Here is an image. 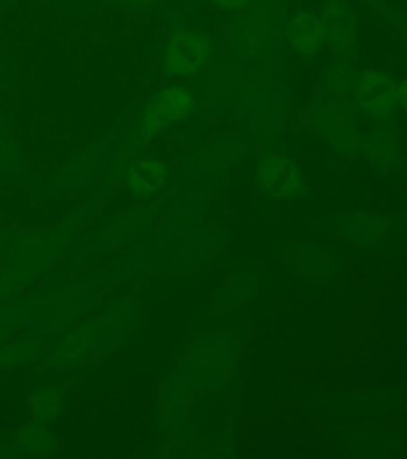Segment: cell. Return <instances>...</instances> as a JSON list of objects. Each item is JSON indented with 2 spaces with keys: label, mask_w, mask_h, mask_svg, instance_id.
Returning <instances> with one entry per match:
<instances>
[{
  "label": "cell",
  "mask_w": 407,
  "mask_h": 459,
  "mask_svg": "<svg viewBox=\"0 0 407 459\" xmlns=\"http://www.w3.org/2000/svg\"><path fill=\"white\" fill-rule=\"evenodd\" d=\"M396 102L401 108L407 110V80H404L398 88H396Z\"/></svg>",
  "instance_id": "obj_6"
},
{
  "label": "cell",
  "mask_w": 407,
  "mask_h": 459,
  "mask_svg": "<svg viewBox=\"0 0 407 459\" xmlns=\"http://www.w3.org/2000/svg\"><path fill=\"white\" fill-rule=\"evenodd\" d=\"M358 100L369 114H390L396 106V86L386 75L368 72L360 80Z\"/></svg>",
  "instance_id": "obj_2"
},
{
  "label": "cell",
  "mask_w": 407,
  "mask_h": 459,
  "mask_svg": "<svg viewBox=\"0 0 407 459\" xmlns=\"http://www.w3.org/2000/svg\"><path fill=\"white\" fill-rule=\"evenodd\" d=\"M208 53L210 48L206 39L193 32H185L172 39L165 53V63L175 75L191 77L208 63Z\"/></svg>",
  "instance_id": "obj_1"
},
{
  "label": "cell",
  "mask_w": 407,
  "mask_h": 459,
  "mask_svg": "<svg viewBox=\"0 0 407 459\" xmlns=\"http://www.w3.org/2000/svg\"><path fill=\"white\" fill-rule=\"evenodd\" d=\"M286 34L296 50L315 53L326 39V28L312 14L298 13L288 22Z\"/></svg>",
  "instance_id": "obj_3"
},
{
  "label": "cell",
  "mask_w": 407,
  "mask_h": 459,
  "mask_svg": "<svg viewBox=\"0 0 407 459\" xmlns=\"http://www.w3.org/2000/svg\"><path fill=\"white\" fill-rule=\"evenodd\" d=\"M193 108V98L182 86H169L157 96L153 104L151 115L157 117L161 122L182 120Z\"/></svg>",
  "instance_id": "obj_4"
},
{
  "label": "cell",
  "mask_w": 407,
  "mask_h": 459,
  "mask_svg": "<svg viewBox=\"0 0 407 459\" xmlns=\"http://www.w3.org/2000/svg\"><path fill=\"white\" fill-rule=\"evenodd\" d=\"M293 168L286 165L285 161L272 158L263 166V180L272 188L277 186H286L293 180Z\"/></svg>",
  "instance_id": "obj_5"
},
{
  "label": "cell",
  "mask_w": 407,
  "mask_h": 459,
  "mask_svg": "<svg viewBox=\"0 0 407 459\" xmlns=\"http://www.w3.org/2000/svg\"><path fill=\"white\" fill-rule=\"evenodd\" d=\"M214 2L216 5H220V7L236 10V8L243 7L249 0H214Z\"/></svg>",
  "instance_id": "obj_7"
}]
</instances>
